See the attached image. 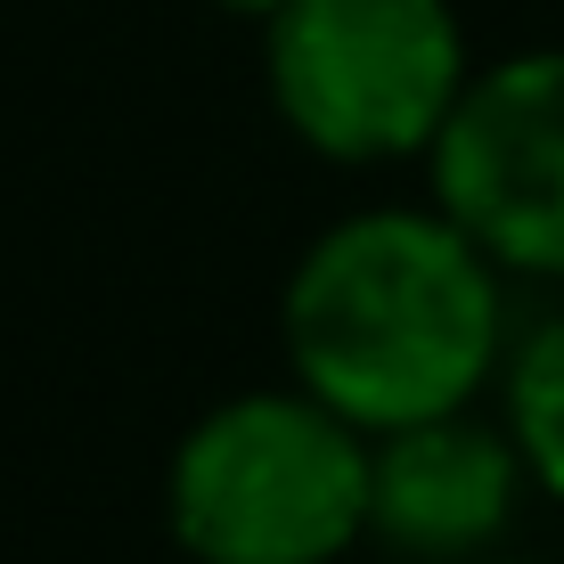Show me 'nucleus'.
I'll list each match as a JSON object with an SVG mask.
<instances>
[{
	"instance_id": "4",
	"label": "nucleus",
	"mask_w": 564,
	"mask_h": 564,
	"mask_svg": "<svg viewBox=\"0 0 564 564\" xmlns=\"http://www.w3.org/2000/svg\"><path fill=\"white\" fill-rule=\"evenodd\" d=\"M417 172L425 197L516 286L564 295V42L475 66Z\"/></svg>"
},
{
	"instance_id": "7",
	"label": "nucleus",
	"mask_w": 564,
	"mask_h": 564,
	"mask_svg": "<svg viewBox=\"0 0 564 564\" xmlns=\"http://www.w3.org/2000/svg\"><path fill=\"white\" fill-rule=\"evenodd\" d=\"M213 9H229V17H246V25H262V17L279 9V0H213Z\"/></svg>"
},
{
	"instance_id": "6",
	"label": "nucleus",
	"mask_w": 564,
	"mask_h": 564,
	"mask_svg": "<svg viewBox=\"0 0 564 564\" xmlns=\"http://www.w3.org/2000/svg\"><path fill=\"white\" fill-rule=\"evenodd\" d=\"M491 417L508 425L523 475H532V499L564 508V295L516 319V344L491 384Z\"/></svg>"
},
{
	"instance_id": "2",
	"label": "nucleus",
	"mask_w": 564,
	"mask_h": 564,
	"mask_svg": "<svg viewBox=\"0 0 564 564\" xmlns=\"http://www.w3.org/2000/svg\"><path fill=\"white\" fill-rule=\"evenodd\" d=\"M368 451L295 377L229 393L172 442L164 532L188 564H344L368 549Z\"/></svg>"
},
{
	"instance_id": "3",
	"label": "nucleus",
	"mask_w": 564,
	"mask_h": 564,
	"mask_svg": "<svg viewBox=\"0 0 564 564\" xmlns=\"http://www.w3.org/2000/svg\"><path fill=\"white\" fill-rule=\"evenodd\" d=\"M254 33L279 123L344 172L425 164L475 83L458 0H279Z\"/></svg>"
},
{
	"instance_id": "5",
	"label": "nucleus",
	"mask_w": 564,
	"mask_h": 564,
	"mask_svg": "<svg viewBox=\"0 0 564 564\" xmlns=\"http://www.w3.org/2000/svg\"><path fill=\"white\" fill-rule=\"evenodd\" d=\"M523 508H532V475L491 401L377 434L368 451V549L401 564H482L516 549Z\"/></svg>"
},
{
	"instance_id": "1",
	"label": "nucleus",
	"mask_w": 564,
	"mask_h": 564,
	"mask_svg": "<svg viewBox=\"0 0 564 564\" xmlns=\"http://www.w3.org/2000/svg\"><path fill=\"white\" fill-rule=\"evenodd\" d=\"M516 319V279L434 197L336 213L279 279L286 377L352 417L368 442L482 410Z\"/></svg>"
},
{
	"instance_id": "8",
	"label": "nucleus",
	"mask_w": 564,
	"mask_h": 564,
	"mask_svg": "<svg viewBox=\"0 0 564 564\" xmlns=\"http://www.w3.org/2000/svg\"><path fill=\"white\" fill-rule=\"evenodd\" d=\"M482 564H556V556H523V549H499V556H482Z\"/></svg>"
}]
</instances>
